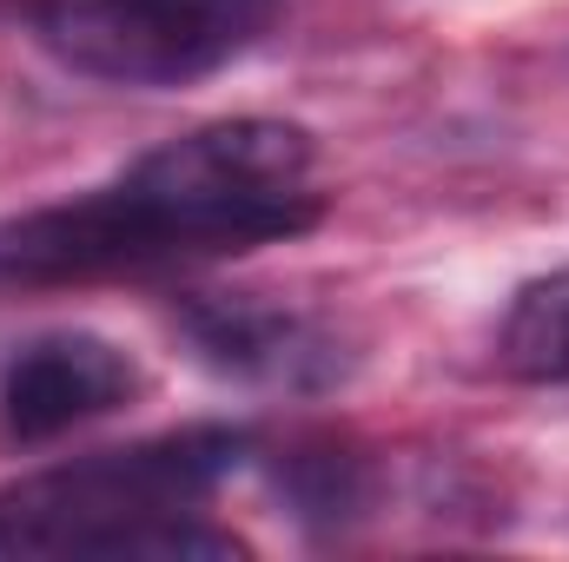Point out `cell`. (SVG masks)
<instances>
[{"label":"cell","instance_id":"1","mask_svg":"<svg viewBox=\"0 0 569 562\" xmlns=\"http://www.w3.org/2000/svg\"><path fill=\"white\" fill-rule=\"evenodd\" d=\"M311 165L318 145L291 120L192 127L113 185L0 219V284L146 279L298 239L325 219Z\"/></svg>","mask_w":569,"mask_h":562},{"label":"cell","instance_id":"2","mask_svg":"<svg viewBox=\"0 0 569 562\" xmlns=\"http://www.w3.org/2000/svg\"><path fill=\"white\" fill-rule=\"evenodd\" d=\"M252 436L226 423L100 450L0 490V556H246L199 503L246 463Z\"/></svg>","mask_w":569,"mask_h":562},{"label":"cell","instance_id":"3","mask_svg":"<svg viewBox=\"0 0 569 562\" xmlns=\"http://www.w3.org/2000/svg\"><path fill=\"white\" fill-rule=\"evenodd\" d=\"M279 0H27L33 40L107 87H186L239 60Z\"/></svg>","mask_w":569,"mask_h":562},{"label":"cell","instance_id":"4","mask_svg":"<svg viewBox=\"0 0 569 562\" xmlns=\"http://www.w3.org/2000/svg\"><path fill=\"white\" fill-rule=\"evenodd\" d=\"M179 338L226 378L266 391H331L345 378V344L331 324L252 298V291H199L179 304Z\"/></svg>","mask_w":569,"mask_h":562},{"label":"cell","instance_id":"5","mask_svg":"<svg viewBox=\"0 0 569 562\" xmlns=\"http://www.w3.org/2000/svg\"><path fill=\"white\" fill-rule=\"evenodd\" d=\"M140 364L93 331H47L0 371V443L33 450L140 398Z\"/></svg>","mask_w":569,"mask_h":562},{"label":"cell","instance_id":"6","mask_svg":"<svg viewBox=\"0 0 569 562\" xmlns=\"http://www.w3.org/2000/svg\"><path fill=\"white\" fill-rule=\"evenodd\" d=\"M497 358L523 384H569V265L550 279H530L510 298Z\"/></svg>","mask_w":569,"mask_h":562},{"label":"cell","instance_id":"7","mask_svg":"<svg viewBox=\"0 0 569 562\" xmlns=\"http://www.w3.org/2000/svg\"><path fill=\"white\" fill-rule=\"evenodd\" d=\"M279 483L291 490V503H298L305 523H338V516H351V510L365 503V470H358V456H351V450H331V443L298 450V456L284 463Z\"/></svg>","mask_w":569,"mask_h":562}]
</instances>
